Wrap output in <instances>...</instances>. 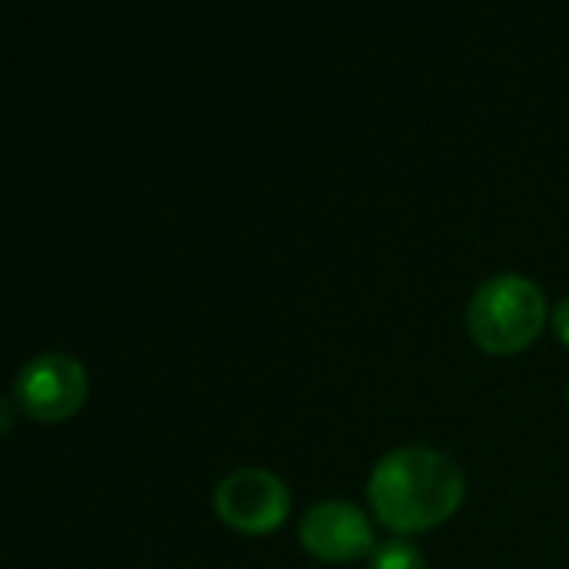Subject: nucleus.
I'll use <instances>...</instances> for the list:
<instances>
[{"label": "nucleus", "mask_w": 569, "mask_h": 569, "mask_svg": "<svg viewBox=\"0 0 569 569\" xmlns=\"http://www.w3.org/2000/svg\"><path fill=\"white\" fill-rule=\"evenodd\" d=\"M367 493L387 527L420 530L457 510L463 497V473L433 447H397L377 460Z\"/></svg>", "instance_id": "nucleus-1"}, {"label": "nucleus", "mask_w": 569, "mask_h": 569, "mask_svg": "<svg viewBox=\"0 0 569 569\" xmlns=\"http://www.w3.org/2000/svg\"><path fill=\"white\" fill-rule=\"evenodd\" d=\"M547 317L543 290L523 273H497L483 280L470 300V333L493 353H510L530 343Z\"/></svg>", "instance_id": "nucleus-2"}, {"label": "nucleus", "mask_w": 569, "mask_h": 569, "mask_svg": "<svg viewBox=\"0 0 569 569\" xmlns=\"http://www.w3.org/2000/svg\"><path fill=\"white\" fill-rule=\"evenodd\" d=\"M13 397L20 407L40 420H60L73 413L87 397V373L83 363L70 353L47 350L27 360L17 373Z\"/></svg>", "instance_id": "nucleus-3"}, {"label": "nucleus", "mask_w": 569, "mask_h": 569, "mask_svg": "<svg viewBox=\"0 0 569 569\" xmlns=\"http://www.w3.org/2000/svg\"><path fill=\"white\" fill-rule=\"evenodd\" d=\"M287 487L277 473L260 467H240L227 473L213 490L217 513L247 533H263L287 517Z\"/></svg>", "instance_id": "nucleus-4"}, {"label": "nucleus", "mask_w": 569, "mask_h": 569, "mask_svg": "<svg viewBox=\"0 0 569 569\" xmlns=\"http://www.w3.org/2000/svg\"><path fill=\"white\" fill-rule=\"evenodd\" d=\"M300 540L323 560H353L370 550V520L347 500H320L300 520Z\"/></svg>", "instance_id": "nucleus-5"}, {"label": "nucleus", "mask_w": 569, "mask_h": 569, "mask_svg": "<svg viewBox=\"0 0 569 569\" xmlns=\"http://www.w3.org/2000/svg\"><path fill=\"white\" fill-rule=\"evenodd\" d=\"M367 569H423V553L410 540L390 537V540L373 547Z\"/></svg>", "instance_id": "nucleus-6"}, {"label": "nucleus", "mask_w": 569, "mask_h": 569, "mask_svg": "<svg viewBox=\"0 0 569 569\" xmlns=\"http://www.w3.org/2000/svg\"><path fill=\"white\" fill-rule=\"evenodd\" d=\"M553 327H557V333L569 343V293L557 303V310H553Z\"/></svg>", "instance_id": "nucleus-7"}, {"label": "nucleus", "mask_w": 569, "mask_h": 569, "mask_svg": "<svg viewBox=\"0 0 569 569\" xmlns=\"http://www.w3.org/2000/svg\"><path fill=\"white\" fill-rule=\"evenodd\" d=\"M567 397H569V383H567Z\"/></svg>", "instance_id": "nucleus-8"}]
</instances>
